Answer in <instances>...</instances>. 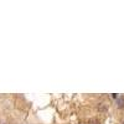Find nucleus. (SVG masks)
Listing matches in <instances>:
<instances>
[{
  "instance_id": "7ed1b4c3",
  "label": "nucleus",
  "mask_w": 124,
  "mask_h": 124,
  "mask_svg": "<svg viewBox=\"0 0 124 124\" xmlns=\"http://www.w3.org/2000/svg\"><path fill=\"white\" fill-rule=\"evenodd\" d=\"M122 124H124V122H123V123H122Z\"/></svg>"
},
{
  "instance_id": "f03ea898",
  "label": "nucleus",
  "mask_w": 124,
  "mask_h": 124,
  "mask_svg": "<svg viewBox=\"0 0 124 124\" xmlns=\"http://www.w3.org/2000/svg\"><path fill=\"white\" fill-rule=\"evenodd\" d=\"M94 123H96V120H92V122H91V124H94Z\"/></svg>"
},
{
  "instance_id": "f257e3e1",
  "label": "nucleus",
  "mask_w": 124,
  "mask_h": 124,
  "mask_svg": "<svg viewBox=\"0 0 124 124\" xmlns=\"http://www.w3.org/2000/svg\"><path fill=\"white\" fill-rule=\"evenodd\" d=\"M117 106H118V108H124V97L117 98Z\"/></svg>"
}]
</instances>
